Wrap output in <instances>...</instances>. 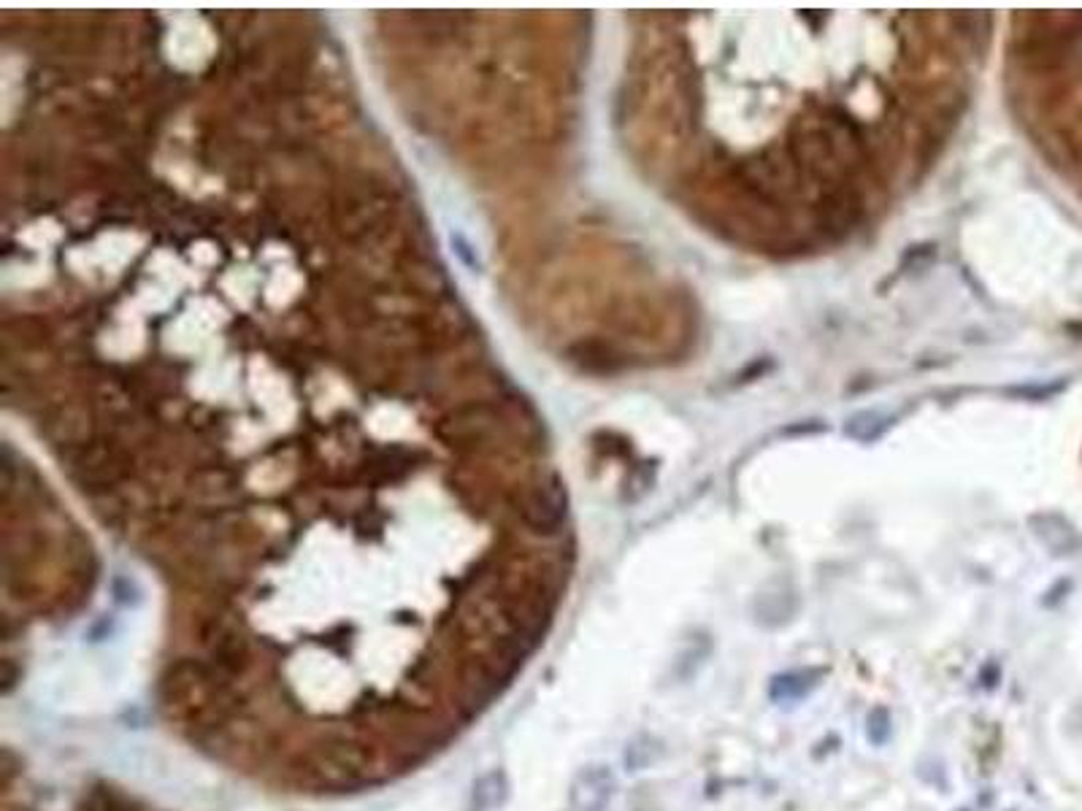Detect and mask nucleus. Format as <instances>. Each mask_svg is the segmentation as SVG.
<instances>
[{
  "instance_id": "nucleus-1",
  "label": "nucleus",
  "mask_w": 1082,
  "mask_h": 811,
  "mask_svg": "<svg viewBox=\"0 0 1082 811\" xmlns=\"http://www.w3.org/2000/svg\"><path fill=\"white\" fill-rule=\"evenodd\" d=\"M812 214H815V228L823 236L832 238V241H842L866 217L864 190L858 185H850V179L826 185L817 195Z\"/></svg>"
},
{
  "instance_id": "nucleus-2",
  "label": "nucleus",
  "mask_w": 1082,
  "mask_h": 811,
  "mask_svg": "<svg viewBox=\"0 0 1082 811\" xmlns=\"http://www.w3.org/2000/svg\"><path fill=\"white\" fill-rule=\"evenodd\" d=\"M565 517H569V495L561 476H550L537 484L522 506V520L539 536H555L565 525Z\"/></svg>"
}]
</instances>
